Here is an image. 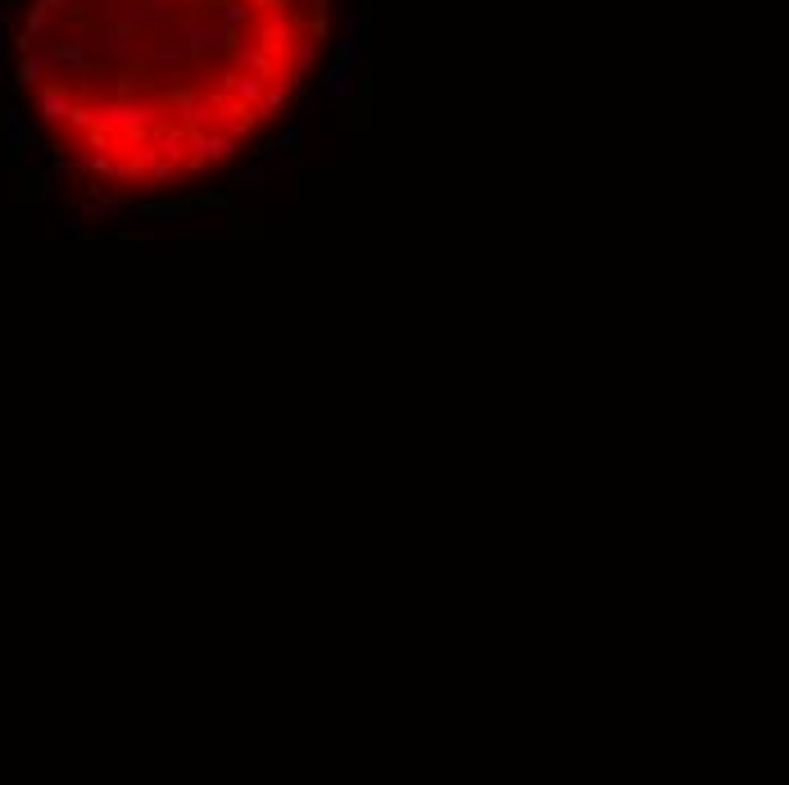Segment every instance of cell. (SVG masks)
Returning <instances> with one entry per match:
<instances>
[{
	"mask_svg": "<svg viewBox=\"0 0 789 785\" xmlns=\"http://www.w3.org/2000/svg\"><path fill=\"white\" fill-rule=\"evenodd\" d=\"M331 0H32L18 87L55 159L100 186L232 164L322 60Z\"/></svg>",
	"mask_w": 789,
	"mask_h": 785,
	"instance_id": "6da1fadb",
	"label": "cell"
}]
</instances>
